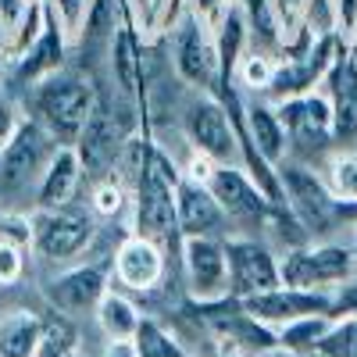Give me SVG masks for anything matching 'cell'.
<instances>
[{
    "instance_id": "1",
    "label": "cell",
    "mask_w": 357,
    "mask_h": 357,
    "mask_svg": "<svg viewBox=\"0 0 357 357\" xmlns=\"http://www.w3.org/2000/svg\"><path fill=\"white\" fill-rule=\"evenodd\" d=\"M33 111H36V122L47 126L57 143L75 146V139L86 129V122L97 114L93 82L75 75V72H57V75L36 82Z\"/></svg>"
},
{
    "instance_id": "2",
    "label": "cell",
    "mask_w": 357,
    "mask_h": 357,
    "mask_svg": "<svg viewBox=\"0 0 357 357\" xmlns=\"http://www.w3.org/2000/svg\"><path fill=\"white\" fill-rule=\"evenodd\" d=\"M183 172H175V165L158 151H151L139 183H136V236L154 243L183 240L178 232V207H175V186Z\"/></svg>"
},
{
    "instance_id": "3",
    "label": "cell",
    "mask_w": 357,
    "mask_h": 357,
    "mask_svg": "<svg viewBox=\"0 0 357 357\" xmlns=\"http://www.w3.org/2000/svg\"><path fill=\"white\" fill-rule=\"evenodd\" d=\"M279 183L286 193V211L301 222V229L307 236L329 232L343 218L357 222V204L336 200L318 172H311L304 165H286V168H279Z\"/></svg>"
},
{
    "instance_id": "4",
    "label": "cell",
    "mask_w": 357,
    "mask_h": 357,
    "mask_svg": "<svg viewBox=\"0 0 357 357\" xmlns=\"http://www.w3.org/2000/svg\"><path fill=\"white\" fill-rule=\"evenodd\" d=\"M282 286L296 289H318V293H336L343 282L357 272V254L354 247L336 243H318V247H289L279 261Z\"/></svg>"
},
{
    "instance_id": "5",
    "label": "cell",
    "mask_w": 357,
    "mask_h": 357,
    "mask_svg": "<svg viewBox=\"0 0 357 357\" xmlns=\"http://www.w3.org/2000/svg\"><path fill=\"white\" fill-rule=\"evenodd\" d=\"M200 183L211 190V197L218 200L225 218H236V222H264L268 225L282 211L279 204H272V200L261 193V186L254 183L243 168L211 161V168H207V175L200 178Z\"/></svg>"
},
{
    "instance_id": "6",
    "label": "cell",
    "mask_w": 357,
    "mask_h": 357,
    "mask_svg": "<svg viewBox=\"0 0 357 357\" xmlns=\"http://www.w3.org/2000/svg\"><path fill=\"white\" fill-rule=\"evenodd\" d=\"M57 151H61V143L54 139V132L40 126L36 118H29L8 151H0V183L8 190H18V186H29L33 178H43Z\"/></svg>"
},
{
    "instance_id": "7",
    "label": "cell",
    "mask_w": 357,
    "mask_h": 357,
    "mask_svg": "<svg viewBox=\"0 0 357 357\" xmlns=\"http://www.w3.org/2000/svg\"><path fill=\"white\" fill-rule=\"evenodd\" d=\"M225 261H229V296H236V301H250L257 293L282 286L275 254L261 247L257 240H225Z\"/></svg>"
},
{
    "instance_id": "8",
    "label": "cell",
    "mask_w": 357,
    "mask_h": 357,
    "mask_svg": "<svg viewBox=\"0 0 357 357\" xmlns=\"http://www.w3.org/2000/svg\"><path fill=\"white\" fill-rule=\"evenodd\" d=\"M29 222H33V247L50 261H68L93 240V222L68 207H40Z\"/></svg>"
},
{
    "instance_id": "9",
    "label": "cell",
    "mask_w": 357,
    "mask_h": 357,
    "mask_svg": "<svg viewBox=\"0 0 357 357\" xmlns=\"http://www.w3.org/2000/svg\"><path fill=\"white\" fill-rule=\"evenodd\" d=\"M243 311L250 318H257L268 329H282V325H293L301 318L311 314H333V293H318V289H296V286H279V289H268L257 293L250 301H240Z\"/></svg>"
},
{
    "instance_id": "10",
    "label": "cell",
    "mask_w": 357,
    "mask_h": 357,
    "mask_svg": "<svg viewBox=\"0 0 357 357\" xmlns=\"http://www.w3.org/2000/svg\"><path fill=\"white\" fill-rule=\"evenodd\" d=\"M186 136L197 154L218 165H229L240 154V132H236L232 111H225L222 100H197L186 111Z\"/></svg>"
},
{
    "instance_id": "11",
    "label": "cell",
    "mask_w": 357,
    "mask_h": 357,
    "mask_svg": "<svg viewBox=\"0 0 357 357\" xmlns=\"http://www.w3.org/2000/svg\"><path fill=\"white\" fill-rule=\"evenodd\" d=\"M183 268H186L193 301H222V296H229L225 240H215V236H183Z\"/></svg>"
},
{
    "instance_id": "12",
    "label": "cell",
    "mask_w": 357,
    "mask_h": 357,
    "mask_svg": "<svg viewBox=\"0 0 357 357\" xmlns=\"http://www.w3.org/2000/svg\"><path fill=\"white\" fill-rule=\"evenodd\" d=\"M279 118L289 132V143L304 146V151H318L329 139H336L333 132V104L321 93H301L279 104Z\"/></svg>"
},
{
    "instance_id": "13",
    "label": "cell",
    "mask_w": 357,
    "mask_h": 357,
    "mask_svg": "<svg viewBox=\"0 0 357 357\" xmlns=\"http://www.w3.org/2000/svg\"><path fill=\"white\" fill-rule=\"evenodd\" d=\"M172 65L178 72V79L190 82V86H211L222 72L218 61V50L207 43L204 36V25L197 18H186L175 25V36H172Z\"/></svg>"
},
{
    "instance_id": "14",
    "label": "cell",
    "mask_w": 357,
    "mask_h": 357,
    "mask_svg": "<svg viewBox=\"0 0 357 357\" xmlns=\"http://www.w3.org/2000/svg\"><path fill=\"white\" fill-rule=\"evenodd\" d=\"M114 279L132 293H151L165 279V254L161 243L143 240V236H126L114 250Z\"/></svg>"
},
{
    "instance_id": "15",
    "label": "cell",
    "mask_w": 357,
    "mask_h": 357,
    "mask_svg": "<svg viewBox=\"0 0 357 357\" xmlns=\"http://www.w3.org/2000/svg\"><path fill=\"white\" fill-rule=\"evenodd\" d=\"M107 293V279H104V264H82V268H72V272L57 275L50 286H47V301L65 311V314H75V311H89L104 301Z\"/></svg>"
},
{
    "instance_id": "16",
    "label": "cell",
    "mask_w": 357,
    "mask_h": 357,
    "mask_svg": "<svg viewBox=\"0 0 357 357\" xmlns=\"http://www.w3.org/2000/svg\"><path fill=\"white\" fill-rule=\"evenodd\" d=\"M175 207H178V232L183 236H215V229L225 222V211L211 197V190L193 175L178 178Z\"/></svg>"
},
{
    "instance_id": "17",
    "label": "cell",
    "mask_w": 357,
    "mask_h": 357,
    "mask_svg": "<svg viewBox=\"0 0 357 357\" xmlns=\"http://www.w3.org/2000/svg\"><path fill=\"white\" fill-rule=\"evenodd\" d=\"M329 86V104H333V132L340 143L357 139V65L350 61V47L336 57V65L325 75Z\"/></svg>"
},
{
    "instance_id": "18",
    "label": "cell",
    "mask_w": 357,
    "mask_h": 357,
    "mask_svg": "<svg viewBox=\"0 0 357 357\" xmlns=\"http://www.w3.org/2000/svg\"><path fill=\"white\" fill-rule=\"evenodd\" d=\"M122 136H118V126L97 107V114L86 122V129L79 132L75 139V151H79V161L89 175H104V172H114L118 165V154H122Z\"/></svg>"
},
{
    "instance_id": "19",
    "label": "cell",
    "mask_w": 357,
    "mask_h": 357,
    "mask_svg": "<svg viewBox=\"0 0 357 357\" xmlns=\"http://www.w3.org/2000/svg\"><path fill=\"white\" fill-rule=\"evenodd\" d=\"M61 65H65V29H61V22H57V15L47 8V25H43L40 40L22 54L18 79L29 82V86H36V82L57 75Z\"/></svg>"
},
{
    "instance_id": "20",
    "label": "cell",
    "mask_w": 357,
    "mask_h": 357,
    "mask_svg": "<svg viewBox=\"0 0 357 357\" xmlns=\"http://www.w3.org/2000/svg\"><path fill=\"white\" fill-rule=\"evenodd\" d=\"M82 178V161L75 146H61L40 178V207H65Z\"/></svg>"
},
{
    "instance_id": "21",
    "label": "cell",
    "mask_w": 357,
    "mask_h": 357,
    "mask_svg": "<svg viewBox=\"0 0 357 357\" xmlns=\"http://www.w3.org/2000/svg\"><path fill=\"white\" fill-rule=\"evenodd\" d=\"M43 336V321L29 311L0 318V357H36Z\"/></svg>"
},
{
    "instance_id": "22",
    "label": "cell",
    "mask_w": 357,
    "mask_h": 357,
    "mask_svg": "<svg viewBox=\"0 0 357 357\" xmlns=\"http://www.w3.org/2000/svg\"><path fill=\"white\" fill-rule=\"evenodd\" d=\"M97 321H100V329H104L107 340H136L139 325H143V314H139V307L129 301V296L107 289L104 301L97 304Z\"/></svg>"
},
{
    "instance_id": "23",
    "label": "cell",
    "mask_w": 357,
    "mask_h": 357,
    "mask_svg": "<svg viewBox=\"0 0 357 357\" xmlns=\"http://www.w3.org/2000/svg\"><path fill=\"white\" fill-rule=\"evenodd\" d=\"M111 68H114V79L122 86V93L136 97L139 93V43H136L129 18L122 22V29L111 40Z\"/></svg>"
},
{
    "instance_id": "24",
    "label": "cell",
    "mask_w": 357,
    "mask_h": 357,
    "mask_svg": "<svg viewBox=\"0 0 357 357\" xmlns=\"http://www.w3.org/2000/svg\"><path fill=\"white\" fill-rule=\"evenodd\" d=\"M333 325V314H311V318H301L293 325H282L279 329V347L296 354V357H311L321 343V336L329 333Z\"/></svg>"
},
{
    "instance_id": "25",
    "label": "cell",
    "mask_w": 357,
    "mask_h": 357,
    "mask_svg": "<svg viewBox=\"0 0 357 357\" xmlns=\"http://www.w3.org/2000/svg\"><path fill=\"white\" fill-rule=\"evenodd\" d=\"M321 178L336 200L357 204V154H333L321 168Z\"/></svg>"
},
{
    "instance_id": "26",
    "label": "cell",
    "mask_w": 357,
    "mask_h": 357,
    "mask_svg": "<svg viewBox=\"0 0 357 357\" xmlns=\"http://www.w3.org/2000/svg\"><path fill=\"white\" fill-rule=\"evenodd\" d=\"M36 357H79V333L68 318H47Z\"/></svg>"
},
{
    "instance_id": "27",
    "label": "cell",
    "mask_w": 357,
    "mask_h": 357,
    "mask_svg": "<svg viewBox=\"0 0 357 357\" xmlns=\"http://www.w3.org/2000/svg\"><path fill=\"white\" fill-rule=\"evenodd\" d=\"M314 357H357V314L333 318L329 333L321 336Z\"/></svg>"
},
{
    "instance_id": "28",
    "label": "cell",
    "mask_w": 357,
    "mask_h": 357,
    "mask_svg": "<svg viewBox=\"0 0 357 357\" xmlns=\"http://www.w3.org/2000/svg\"><path fill=\"white\" fill-rule=\"evenodd\" d=\"M126 22V4L122 0H89V15H86V33L89 40H104L122 29Z\"/></svg>"
},
{
    "instance_id": "29",
    "label": "cell",
    "mask_w": 357,
    "mask_h": 357,
    "mask_svg": "<svg viewBox=\"0 0 357 357\" xmlns=\"http://www.w3.org/2000/svg\"><path fill=\"white\" fill-rule=\"evenodd\" d=\"M136 347H139V357H190L158 321H146V318H143L139 333H136Z\"/></svg>"
},
{
    "instance_id": "30",
    "label": "cell",
    "mask_w": 357,
    "mask_h": 357,
    "mask_svg": "<svg viewBox=\"0 0 357 357\" xmlns=\"http://www.w3.org/2000/svg\"><path fill=\"white\" fill-rule=\"evenodd\" d=\"M240 11L247 25L264 40V43H279V18H275V0H240Z\"/></svg>"
},
{
    "instance_id": "31",
    "label": "cell",
    "mask_w": 357,
    "mask_h": 357,
    "mask_svg": "<svg viewBox=\"0 0 357 357\" xmlns=\"http://www.w3.org/2000/svg\"><path fill=\"white\" fill-rule=\"evenodd\" d=\"M126 193H129V186H126L114 172H111V175H104L100 183H97V190H93V211H97V215H104V218L118 215V211L126 207Z\"/></svg>"
},
{
    "instance_id": "32",
    "label": "cell",
    "mask_w": 357,
    "mask_h": 357,
    "mask_svg": "<svg viewBox=\"0 0 357 357\" xmlns=\"http://www.w3.org/2000/svg\"><path fill=\"white\" fill-rule=\"evenodd\" d=\"M236 75L243 79V86H254V89H268L272 86V79H275V65L268 61L264 54H247V57H240V65H236Z\"/></svg>"
},
{
    "instance_id": "33",
    "label": "cell",
    "mask_w": 357,
    "mask_h": 357,
    "mask_svg": "<svg viewBox=\"0 0 357 357\" xmlns=\"http://www.w3.org/2000/svg\"><path fill=\"white\" fill-rule=\"evenodd\" d=\"M47 8L57 15V22H61V29H65V36H75L79 29H82V22H86V15H89L86 0H47Z\"/></svg>"
},
{
    "instance_id": "34",
    "label": "cell",
    "mask_w": 357,
    "mask_h": 357,
    "mask_svg": "<svg viewBox=\"0 0 357 357\" xmlns=\"http://www.w3.org/2000/svg\"><path fill=\"white\" fill-rule=\"evenodd\" d=\"M22 268H25L22 247H18V243H8V240H0V286L18 282V279H22Z\"/></svg>"
},
{
    "instance_id": "35",
    "label": "cell",
    "mask_w": 357,
    "mask_h": 357,
    "mask_svg": "<svg viewBox=\"0 0 357 357\" xmlns=\"http://www.w3.org/2000/svg\"><path fill=\"white\" fill-rule=\"evenodd\" d=\"M22 126H25V122L18 118L15 104H11L8 97H0V151H8L11 139L18 136V129H22Z\"/></svg>"
},
{
    "instance_id": "36",
    "label": "cell",
    "mask_w": 357,
    "mask_h": 357,
    "mask_svg": "<svg viewBox=\"0 0 357 357\" xmlns=\"http://www.w3.org/2000/svg\"><path fill=\"white\" fill-rule=\"evenodd\" d=\"M340 314H357V275L333 293V318Z\"/></svg>"
},
{
    "instance_id": "37",
    "label": "cell",
    "mask_w": 357,
    "mask_h": 357,
    "mask_svg": "<svg viewBox=\"0 0 357 357\" xmlns=\"http://www.w3.org/2000/svg\"><path fill=\"white\" fill-rule=\"evenodd\" d=\"M104 357H139V347H136V340H111Z\"/></svg>"
},
{
    "instance_id": "38",
    "label": "cell",
    "mask_w": 357,
    "mask_h": 357,
    "mask_svg": "<svg viewBox=\"0 0 357 357\" xmlns=\"http://www.w3.org/2000/svg\"><path fill=\"white\" fill-rule=\"evenodd\" d=\"M261 357H296V354H289V350H282V347H275V350H268V354H261Z\"/></svg>"
},
{
    "instance_id": "39",
    "label": "cell",
    "mask_w": 357,
    "mask_h": 357,
    "mask_svg": "<svg viewBox=\"0 0 357 357\" xmlns=\"http://www.w3.org/2000/svg\"><path fill=\"white\" fill-rule=\"evenodd\" d=\"M218 4H222V0H197L200 11H211V8H218Z\"/></svg>"
},
{
    "instance_id": "40",
    "label": "cell",
    "mask_w": 357,
    "mask_h": 357,
    "mask_svg": "<svg viewBox=\"0 0 357 357\" xmlns=\"http://www.w3.org/2000/svg\"><path fill=\"white\" fill-rule=\"evenodd\" d=\"M350 61H354V65H357V40H354V43H350Z\"/></svg>"
},
{
    "instance_id": "41",
    "label": "cell",
    "mask_w": 357,
    "mask_h": 357,
    "mask_svg": "<svg viewBox=\"0 0 357 357\" xmlns=\"http://www.w3.org/2000/svg\"><path fill=\"white\" fill-rule=\"evenodd\" d=\"M136 4H139V8H143V4H146V8H154V0H136Z\"/></svg>"
},
{
    "instance_id": "42",
    "label": "cell",
    "mask_w": 357,
    "mask_h": 357,
    "mask_svg": "<svg viewBox=\"0 0 357 357\" xmlns=\"http://www.w3.org/2000/svg\"><path fill=\"white\" fill-rule=\"evenodd\" d=\"M354 254H357V236H354Z\"/></svg>"
}]
</instances>
